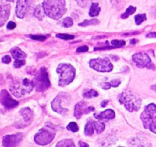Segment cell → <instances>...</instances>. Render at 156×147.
<instances>
[{
    "mask_svg": "<svg viewBox=\"0 0 156 147\" xmlns=\"http://www.w3.org/2000/svg\"><path fill=\"white\" fill-rule=\"evenodd\" d=\"M44 14L52 19H60L66 12L65 0H43L41 5Z\"/></svg>",
    "mask_w": 156,
    "mask_h": 147,
    "instance_id": "obj_1",
    "label": "cell"
},
{
    "mask_svg": "<svg viewBox=\"0 0 156 147\" xmlns=\"http://www.w3.org/2000/svg\"><path fill=\"white\" fill-rule=\"evenodd\" d=\"M119 101L120 103H122L125 106V108L129 112L138 111L140 107V104H141L140 98L136 93H134L133 92H130V91L123 92L119 95Z\"/></svg>",
    "mask_w": 156,
    "mask_h": 147,
    "instance_id": "obj_2",
    "label": "cell"
},
{
    "mask_svg": "<svg viewBox=\"0 0 156 147\" xmlns=\"http://www.w3.org/2000/svg\"><path fill=\"white\" fill-rule=\"evenodd\" d=\"M144 128L156 133V105L151 103L147 105L140 115Z\"/></svg>",
    "mask_w": 156,
    "mask_h": 147,
    "instance_id": "obj_3",
    "label": "cell"
},
{
    "mask_svg": "<svg viewBox=\"0 0 156 147\" xmlns=\"http://www.w3.org/2000/svg\"><path fill=\"white\" fill-rule=\"evenodd\" d=\"M57 72L60 75L59 85L62 87L70 84L75 77V69L70 64H60L57 68Z\"/></svg>",
    "mask_w": 156,
    "mask_h": 147,
    "instance_id": "obj_4",
    "label": "cell"
},
{
    "mask_svg": "<svg viewBox=\"0 0 156 147\" xmlns=\"http://www.w3.org/2000/svg\"><path fill=\"white\" fill-rule=\"evenodd\" d=\"M33 88H34L33 82L28 79H24L20 82H13L10 85V92L16 97L20 98V97H23V96L30 93V92L32 91Z\"/></svg>",
    "mask_w": 156,
    "mask_h": 147,
    "instance_id": "obj_5",
    "label": "cell"
},
{
    "mask_svg": "<svg viewBox=\"0 0 156 147\" xmlns=\"http://www.w3.org/2000/svg\"><path fill=\"white\" fill-rule=\"evenodd\" d=\"M56 131L51 125H46L45 127L41 128L38 133L35 134L34 140L40 145H47L52 142L55 137Z\"/></svg>",
    "mask_w": 156,
    "mask_h": 147,
    "instance_id": "obj_6",
    "label": "cell"
},
{
    "mask_svg": "<svg viewBox=\"0 0 156 147\" xmlns=\"http://www.w3.org/2000/svg\"><path fill=\"white\" fill-rule=\"evenodd\" d=\"M32 82H33V85L37 92H44L45 90H47L50 87L51 83H50L49 77H48L45 68H41L39 74L35 77V79Z\"/></svg>",
    "mask_w": 156,
    "mask_h": 147,
    "instance_id": "obj_7",
    "label": "cell"
},
{
    "mask_svg": "<svg viewBox=\"0 0 156 147\" xmlns=\"http://www.w3.org/2000/svg\"><path fill=\"white\" fill-rule=\"evenodd\" d=\"M89 66L100 72H109L113 69V65L108 58H93L89 61Z\"/></svg>",
    "mask_w": 156,
    "mask_h": 147,
    "instance_id": "obj_8",
    "label": "cell"
},
{
    "mask_svg": "<svg viewBox=\"0 0 156 147\" xmlns=\"http://www.w3.org/2000/svg\"><path fill=\"white\" fill-rule=\"evenodd\" d=\"M132 60L134 64L139 68H147L150 69H155L154 64L151 62L150 57L142 52H138L132 56Z\"/></svg>",
    "mask_w": 156,
    "mask_h": 147,
    "instance_id": "obj_9",
    "label": "cell"
},
{
    "mask_svg": "<svg viewBox=\"0 0 156 147\" xmlns=\"http://www.w3.org/2000/svg\"><path fill=\"white\" fill-rule=\"evenodd\" d=\"M69 96L65 93H60L52 102L51 103V107L53 109V111H55L58 113H61L62 115L66 114L68 112V110L62 107V102L69 101Z\"/></svg>",
    "mask_w": 156,
    "mask_h": 147,
    "instance_id": "obj_10",
    "label": "cell"
},
{
    "mask_svg": "<svg viewBox=\"0 0 156 147\" xmlns=\"http://www.w3.org/2000/svg\"><path fill=\"white\" fill-rule=\"evenodd\" d=\"M105 130V124L100 122L89 121L85 128V133L87 136H92L95 132L100 133Z\"/></svg>",
    "mask_w": 156,
    "mask_h": 147,
    "instance_id": "obj_11",
    "label": "cell"
},
{
    "mask_svg": "<svg viewBox=\"0 0 156 147\" xmlns=\"http://www.w3.org/2000/svg\"><path fill=\"white\" fill-rule=\"evenodd\" d=\"M0 102L8 110L13 109L19 105V102L14 99H12V97L9 94V92L6 90H3L0 92Z\"/></svg>",
    "mask_w": 156,
    "mask_h": 147,
    "instance_id": "obj_12",
    "label": "cell"
},
{
    "mask_svg": "<svg viewBox=\"0 0 156 147\" xmlns=\"http://www.w3.org/2000/svg\"><path fill=\"white\" fill-rule=\"evenodd\" d=\"M23 139L22 133H16L12 135H7L3 138L2 144L4 147H15L17 146Z\"/></svg>",
    "mask_w": 156,
    "mask_h": 147,
    "instance_id": "obj_13",
    "label": "cell"
},
{
    "mask_svg": "<svg viewBox=\"0 0 156 147\" xmlns=\"http://www.w3.org/2000/svg\"><path fill=\"white\" fill-rule=\"evenodd\" d=\"M92 111H95L94 107H88L87 105V102H79L74 107V116H75V118L79 119L82 115L88 113Z\"/></svg>",
    "mask_w": 156,
    "mask_h": 147,
    "instance_id": "obj_14",
    "label": "cell"
},
{
    "mask_svg": "<svg viewBox=\"0 0 156 147\" xmlns=\"http://www.w3.org/2000/svg\"><path fill=\"white\" fill-rule=\"evenodd\" d=\"M10 15V6L9 4H0V27H3L9 20Z\"/></svg>",
    "mask_w": 156,
    "mask_h": 147,
    "instance_id": "obj_15",
    "label": "cell"
},
{
    "mask_svg": "<svg viewBox=\"0 0 156 147\" xmlns=\"http://www.w3.org/2000/svg\"><path fill=\"white\" fill-rule=\"evenodd\" d=\"M28 9V0H18L16 7V16L19 18H23Z\"/></svg>",
    "mask_w": 156,
    "mask_h": 147,
    "instance_id": "obj_16",
    "label": "cell"
},
{
    "mask_svg": "<svg viewBox=\"0 0 156 147\" xmlns=\"http://www.w3.org/2000/svg\"><path fill=\"white\" fill-rule=\"evenodd\" d=\"M95 117L99 121H109L115 118V112L111 109H108L100 113H95Z\"/></svg>",
    "mask_w": 156,
    "mask_h": 147,
    "instance_id": "obj_17",
    "label": "cell"
},
{
    "mask_svg": "<svg viewBox=\"0 0 156 147\" xmlns=\"http://www.w3.org/2000/svg\"><path fill=\"white\" fill-rule=\"evenodd\" d=\"M11 55L15 58V60L16 59H24L27 57V55L18 47H15L11 49Z\"/></svg>",
    "mask_w": 156,
    "mask_h": 147,
    "instance_id": "obj_18",
    "label": "cell"
},
{
    "mask_svg": "<svg viewBox=\"0 0 156 147\" xmlns=\"http://www.w3.org/2000/svg\"><path fill=\"white\" fill-rule=\"evenodd\" d=\"M20 115L23 117L25 122H30L33 117V112L30 108H24L20 110Z\"/></svg>",
    "mask_w": 156,
    "mask_h": 147,
    "instance_id": "obj_19",
    "label": "cell"
},
{
    "mask_svg": "<svg viewBox=\"0 0 156 147\" xmlns=\"http://www.w3.org/2000/svg\"><path fill=\"white\" fill-rule=\"evenodd\" d=\"M55 147H75L74 142L70 139H64L60 141Z\"/></svg>",
    "mask_w": 156,
    "mask_h": 147,
    "instance_id": "obj_20",
    "label": "cell"
},
{
    "mask_svg": "<svg viewBox=\"0 0 156 147\" xmlns=\"http://www.w3.org/2000/svg\"><path fill=\"white\" fill-rule=\"evenodd\" d=\"M100 12V8L98 3H92L90 10H89V16L90 17H97L98 16Z\"/></svg>",
    "mask_w": 156,
    "mask_h": 147,
    "instance_id": "obj_21",
    "label": "cell"
},
{
    "mask_svg": "<svg viewBox=\"0 0 156 147\" xmlns=\"http://www.w3.org/2000/svg\"><path fill=\"white\" fill-rule=\"evenodd\" d=\"M44 11L42 9V7L41 6H38L36 8H35V11H34V16L39 19V20H41L43 16H44Z\"/></svg>",
    "mask_w": 156,
    "mask_h": 147,
    "instance_id": "obj_22",
    "label": "cell"
},
{
    "mask_svg": "<svg viewBox=\"0 0 156 147\" xmlns=\"http://www.w3.org/2000/svg\"><path fill=\"white\" fill-rule=\"evenodd\" d=\"M135 11H136V8H135V7H129V8H127V10H126V12H125L124 14L121 15V18L125 19V18H129V17L130 15H132Z\"/></svg>",
    "mask_w": 156,
    "mask_h": 147,
    "instance_id": "obj_23",
    "label": "cell"
},
{
    "mask_svg": "<svg viewBox=\"0 0 156 147\" xmlns=\"http://www.w3.org/2000/svg\"><path fill=\"white\" fill-rule=\"evenodd\" d=\"M98 96V92H96L95 90H88L84 93V97L85 98H92V97H97Z\"/></svg>",
    "mask_w": 156,
    "mask_h": 147,
    "instance_id": "obj_24",
    "label": "cell"
},
{
    "mask_svg": "<svg viewBox=\"0 0 156 147\" xmlns=\"http://www.w3.org/2000/svg\"><path fill=\"white\" fill-rule=\"evenodd\" d=\"M144 20H146V15L145 14H140L135 16V22L137 25H140Z\"/></svg>",
    "mask_w": 156,
    "mask_h": 147,
    "instance_id": "obj_25",
    "label": "cell"
},
{
    "mask_svg": "<svg viewBox=\"0 0 156 147\" xmlns=\"http://www.w3.org/2000/svg\"><path fill=\"white\" fill-rule=\"evenodd\" d=\"M73 19L71 18H65L62 21V26L64 28H70L73 26Z\"/></svg>",
    "mask_w": 156,
    "mask_h": 147,
    "instance_id": "obj_26",
    "label": "cell"
},
{
    "mask_svg": "<svg viewBox=\"0 0 156 147\" xmlns=\"http://www.w3.org/2000/svg\"><path fill=\"white\" fill-rule=\"evenodd\" d=\"M67 130L71 131L73 132H78V130H79V127H78V125L75 122H70L67 125Z\"/></svg>",
    "mask_w": 156,
    "mask_h": 147,
    "instance_id": "obj_27",
    "label": "cell"
},
{
    "mask_svg": "<svg viewBox=\"0 0 156 147\" xmlns=\"http://www.w3.org/2000/svg\"><path fill=\"white\" fill-rule=\"evenodd\" d=\"M98 23V19H92V20H85L83 23H80V27H87V26H91V25H96Z\"/></svg>",
    "mask_w": 156,
    "mask_h": 147,
    "instance_id": "obj_28",
    "label": "cell"
},
{
    "mask_svg": "<svg viewBox=\"0 0 156 147\" xmlns=\"http://www.w3.org/2000/svg\"><path fill=\"white\" fill-rule=\"evenodd\" d=\"M111 45L113 46V48H120L123 47L125 45V41L124 40H112L111 41Z\"/></svg>",
    "mask_w": 156,
    "mask_h": 147,
    "instance_id": "obj_29",
    "label": "cell"
},
{
    "mask_svg": "<svg viewBox=\"0 0 156 147\" xmlns=\"http://www.w3.org/2000/svg\"><path fill=\"white\" fill-rule=\"evenodd\" d=\"M56 37L59 38H62V39H65V40H70L74 38L73 35H68V34H57Z\"/></svg>",
    "mask_w": 156,
    "mask_h": 147,
    "instance_id": "obj_30",
    "label": "cell"
},
{
    "mask_svg": "<svg viewBox=\"0 0 156 147\" xmlns=\"http://www.w3.org/2000/svg\"><path fill=\"white\" fill-rule=\"evenodd\" d=\"M29 37L30 38L34 39V40H40V41H43V40H45L47 38L45 36H37V35H30Z\"/></svg>",
    "mask_w": 156,
    "mask_h": 147,
    "instance_id": "obj_31",
    "label": "cell"
},
{
    "mask_svg": "<svg viewBox=\"0 0 156 147\" xmlns=\"http://www.w3.org/2000/svg\"><path fill=\"white\" fill-rule=\"evenodd\" d=\"M25 64V60L24 59H16L14 62V66L15 68H20L21 66H23Z\"/></svg>",
    "mask_w": 156,
    "mask_h": 147,
    "instance_id": "obj_32",
    "label": "cell"
},
{
    "mask_svg": "<svg viewBox=\"0 0 156 147\" xmlns=\"http://www.w3.org/2000/svg\"><path fill=\"white\" fill-rule=\"evenodd\" d=\"M108 84L110 85V87H118L120 84V81L119 80H114V81H111L110 82H108Z\"/></svg>",
    "mask_w": 156,
    "mask_h": 147,
    "instance_id": "obj_33",
    "label": "cell"
},
{
    "mask_svg": "<svg viewBox=\"0 0 156 147\" xmlns=\"http://www.w3.org/2000/svg\"><path fill=\"white\" fill-rule=\"evenodd\" d=\"M88 50V47L87 46H83V47H79L77 48L76 52L78 53H81V52H87Z\"/></svg>",
    "mask_w": 156,
    "mask_h": 147,
    "instance_id": "obj_34",
    "label": "cell"
},
{
    "mask_svg": "<svg viewBox=\"0 0 156 147\" xmlns=\"http://www.w3.org/2000/svg\"><path fill=\"white\" fill-rule=\"evenodd\" d=\"M7 28H8V29L12 30V29H14V28H16V23H15V22H13V21H10V22H9V23H8Z\"/></svg>",
    "mask_w": 156,
    "mask_h": 147,
    "instance_id": "obj_35",
    "label": "cell"
},
{
    "mask_svg": "<svg viewBox=\"0 0 156 147\" xmlns=\"http://www.w3.org/2000/svg\"><path fill=\"white\" fill-rule=\"evenodd\" d=\"M10 61H11V58H10V56H9V55L4 56V57L2 58V62H3V63L8 64V63H9Z\"/></svg>",
    "mask_w": 156,
    "mask_h": 147,
    "instance_id": "obj_36",
    "label": "cell"
},
{
    "mask_svg": "<svg viewBox=\"0 0 156 147\" xmlns=\"http://www.w3.org/2000/svg\"><path fill=\"white\" fill-rule=\"evenodd\" d=\"M146 37L147 38H156V32H151V33L147 34Z\"/></svg>",
    "mask_w": 156,
    "mask_h": 147,
    "instance_id": "obj_37",
    "label": "cell"
},
{
    "mask_svg": "<svg viewBox=\"0 0 156 147\" xmlns=\"http://www.w3.org/2000/svg\"><path fill=\"white\" fill-rule=\"evenodd\" d=\"M79 146L80 147H89V145L87 144V143H86V142H79Z\"/></svg>",
    "mask_w": 156,
    "mask_h": 147,
    "instance_id": "obj_38",
    "label": "cell"
},
{
    "mask_svg": "<svg viewBox=\"0 0 156 147\" xmlns=\"http://www.w3.org/2000/svg\"><path fill=\"white\" fill-rule=\"evenodd\" d=\"M107 104H108V101H105V102H102V103H101V106H102V107H105Z\"/></svg>",
    "mask_w": 156,
    "mask_h": 147,
    "instance_id": "obj_39",
    "label": "cell"
},
{
    "mask_svg": "<svg viewBox=\"0 0 156 147\" xmlns=\"http://www.w3.org/2000/svg\"><path fill=\"white\" fill-rule=\"evenodd\" d=\"M151 89H152L153 91H155V92H156V85H153V86H151Z\"/></svg>",
    "mask_w": 156,
    "mask_h": 147,
    "instance_id": "obj_40",
    "label": "cell"
},
{
    "mask_svg": "<svg viewBox=\"0 0 156 147\" xmlns=\"http://www.w3.org/2000/svg\"><path fill=\"white\" fill-rule=\"evenodd\" d=\"M7 1H9V2H14L15 0H7Z\"/></svg>",
    "mask_w": 156,
    "mask_h": 147,
    "instance_id": "obj_41",
    "label": "cell"
},
{
    "mask_svg": "<svg viewBox=\"0 0 156 147\" xmlns=\"http://www.w3.org/2000/svg\"><path fill=\"white\" fill-rule=\"evenodd\" d=\"M131 43L133 44V43H136V40H131Z\"/></svg>",
    "mask_w": 156,
    "mask_h": 147,
    "instance_id": "obj_42",
    "label": "cell"
}]
</instances>
